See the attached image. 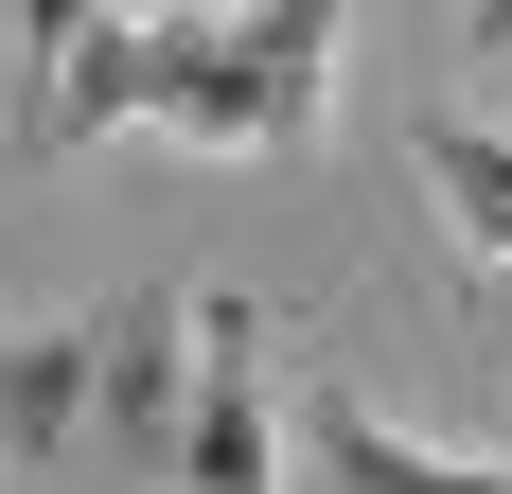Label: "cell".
<instances>
[{
	"label": "cell",
	"instance_id": "cell-1",
	"mask_svg": "<svg viewBox=\"0 0 512 494\" xmlns=\"http://www.w3.org/2000/svg\"><path fill=\"white\" fill-rule=\"evenodd\" d=\"M336 18L354 0H248V18H142V124L212 159H301L336 124Z\"/></svg>",
	"mask_w": 512,
	"mask_h": 494
},
{
	"label": "cell",
	"instance_id": "cell-2",
	"mask_svg": "<svg viewBox=\"0 0 512 494\" xmlns=\"http://www.w3.org/2000/svg\"><path fill=\"white\" fill-rule=\"evenodd\" d=\"M195 300L142 283V300H106V371H89V477L71 494H177V459H195Z\"/></svg>",
	"mask_w": 512,
	"mask_h": 494
},
{
	"label": "cell",
	"instance_id": "cell-3",
	"mask_svg": "<svg viewBox=\"0 0 512 494\" xmlns=\"http://www.w3.org/2000/svg\"><path fill=\"white\" fill-rule=\"evenodd\" d=\"M89 371H106V318L0 336V494H71L89 477Z\"/></svg>",
	"mask_w": 512,
	"mask_h": 494
},
{
	"label": "cell",
	"instance_id": "cell-4",
	"mask_svg": "<svg viewBox=\"0 0 512 494\" xmlns=\"http://www.w3.org/2000/svg\"><path fill=\"white\" fill-rule=\"evenodd\" d=\"M195 336H212V371H195V459H177V494H283L265 477V300H195Z\"/></svg>",
	"mask_w": 512,
	"mask_h": 494
},
{
	"label": "cell",
	"instance_id": "cell-5",
	"mask_svg": "<svg viewBox=\"0 0 512 494\" xmlns=\"http://www.w3.org/2000/svg\"><path fill=\"white\" fill-rule=\"evenodd\" d=\"M301 442H318V477H336V494H512V459H442V442H407V424H389L371 389H336V371L301 389Z\"/></svg>",
	"mask_w": 512,
	"mask_h": 494
},
{
	"label": "cell",
	"instance_id": "cell-6",
	"mask_svg": "<svg viewBox=\"0 0 512 494\" xmlns=\"http://www.w3.org/2000/svg\"><path fill=\"white\" fill-rule=\"evenodd\" d=\"M424 195L460 212L477 265H512V124H424Z\"/></svg>",
	"mask_w": 512,
	"mask_h": 494
},
{
	"label": "cell",
	"instance_id": "cell-7",
	"mask_svg": "<svg viewBox=\"0 0 512 494\" xmlns=\"http://www.w3.org/2000/svg\"><path fill=\"white\" fill-rule=\"evenodd\" d=\"M89 36H106V0H18V53H36V89H53Z\"/></svg>",
	"mask_w": 512,
	"mask_h": 494
},
{
	"label": "cell",
	"instance_id": "cell-8",
	"mask_svg": "<svg viewBox=\"0 0 512 494\" xmlns=\"http://www.w3.org/2000/svg\"><path fill=\"white\" fill-rule=\"evenodd\" d=\"M460 18H477V53H512V0H460Z\"/></svg>",
	"mask_w": 512,
	"mask_h": 494
}]
</instances>
